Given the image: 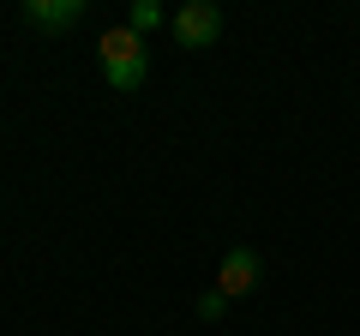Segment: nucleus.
Instances as JSON below:
<instances>
[{
    "label": "nucleus",
    "instance_id": "obj_1",
    "mask_svg": "<svg viewBox=\"0 0 360 336\" xmlns=\"http://www.w3.org/2000/svg\"><path fill=\"white\" fill-rule=\"evenodd\" d=\"M96 66H103L108 91L139 96L144 78H150V49H144V37L132 25H115V30H103V42H96Z\"/></svg>",
    "mask_w": 360,
    "mask_h": 336
},
{
    "label": "nucleus",
    "instance_id": "obj_2",
    "mask_svg": "<svg viewBox=\"0 0 360 336\" xmlns=\"http://www.w3.org/2000/svg\"><path fill=\"white\" fill-rule=\"evenodd\" d=\"M174 37H180V49H210L222 37V6L217 0H186L174 13Z\"/></svg>",
    "mask_w": 360,
    "mask_h": 336
},
{
    "label": "nucleus",
    "instance_id": "obj_3",
    "mask_svg": "<svg viewBox=\"0 0 360 336\" xmlns=\"http://www.w3.org/2000/svg\"><path fill=\"white\" fill-rule=\"evenodd\" d=\"M258 276H264V259H258L252 246H229V252H222V271H217V288L229 300H240V295L258 288Z\"/></svg>",
    "mask_w": 360,
    "mask_h": 336
},
{
    "label": "nucleus",
    "instance_id": "obj_4",
    "mask_svg": "<svg viewBox=\"0 0 360 336\" xmlns=\"http://www.w3.org/2000/svg\"><path fill=\"white\" fill-rule=\"evenodd\" d=\"M18 13H25V25H37V30H72L78 18H84V0H25Z\"/></svg>",
    "mask_w": 360,
    "mask_h": 336
},
{
    "label": "nucleus",
    "instance_id": "obj_5",
    "mask_svg": "<svg viewBox=\"0 0 360 336\" xmlns=\"http://www.w3.org/2000/svg\"><path fill=\"white\" fill-rule=\"evenodd\" d=\"M162 6H156V0H132V13H127V25L139 30V37H150V30H162Z\"/></svg>",
    "mask_w": 360,
    "mask_h": 336
},
{
    "label": "nucleus",
    "instance_id": "obj_6",
    "mask_svg": "<svg viewBox=\"0 0 360 336\" xmlns=\"http://www.w3.org/2000/svg\"><path fill=\"white\" fill-rule=\"evenodd\" d=\"M193 312H198V318H205V324H217L222 312H229V295H222V288H205V295H198V306H193Z\"/></svg>",
    "mask_w": 360,
    "mask_h": 336
}]
</instances>
